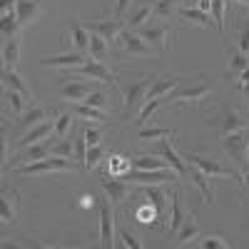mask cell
I'll return each mask as SVG.
<instances>
[{"instance_id": "obj_48", "label": "cell", "mask_w": 249, "mask_h": 249, "mask_svg": "<svg viewBox=\"0 0 249 249\" xmlns=\"http://www.w3.org/2000/svg\"><path fill=\"white\" fill-rule=\"evenodd\" d=\"M82 102H85V105H90V107H105V95H102V92H90L85 100H82Z\"/></svg>"}, {"instance_id": "obj_6", "label": "cell", "mask_w": 249, "mask_h": 249, "mask_svg": "<svg viewBox=\"0 0 249 249\" xmlns=\"http://www.w3.org/2000/svg\"><path fill=\"white\" fill-rule=\"evenodd\" d=\"M72 75H80V77H90V80H97V82H105V85H115V75L102 65L100 60H92L88 57L82 65L72 68Z\"/></svg>"}, {"instance_id": "obj_3", "label": "cell", "mask_w": 249, "mask_h": 249, "mask_svg": "<svg viewBox=\"0 0 249 249\" xmlns=\"http://www.w3.org/2000/svg\"><path fill=\"white\" fill-rule=\"evenodd\" d=\"M152 88V77H140L137 82H132V85L127 88V92H124V102H122V112L124 115H132L140 110L142 102H147V92Z\"/></svg>"}, {"instance_id": "obj_40", "label": "cell", "mask_w": 249, "mask_h": 249, "mask_svg": "<svg viewBox=\"0 0 249 249\" xmlns=\"http://www.w3.org/2000/svg\"><path fill=\"white\" fill-rule=\"evenodd\" d=\"M199 247L202 249H227V247H232V242L222 234H207L204 239H199Z\"/></svg>"}, {"instance_id": "obj_22", "label": "cell", "mask_w": 249, "mask_h": 249, "mask_svg": "<svg viewBox=\"0 0 249 249\" xmlns=\"http://www.w3.org/2000/svg\"><path fill=\"white\" fill-rule=\"evenodd\" d=\"M144 197L155 207V214L164 217V212H167V195H164L162 187L160 184H144Z\"/></svg>"}, {"instance_id": "obj_45", "label": "cell", "mask_w": 249, "mask_h": 249, "mask_svg": "<svg viewBox=\"0 0 249 249\" xmlns=\"http://www.w3.org/2000/svg\"><path fill=\"white\" fill-rule=\"evenodd\" d=\"M100 157H102V147H100V144H95V147H88V155H85V167H88V170H92L95 164L100 162Z\"/></svg>"}, {"instance_id": "obj_52", "label": "cell", "mask_w": 249, "mask_h": 249, "mask_svg": "<svg viewBox=\"0 0 249 249\" xmlns=\"http://www.w3.org/2000/svg\"><path fill=\"white\" fill-rule=\"evenodd\" d=\"M239 182H242V199L249 202V172H244V175L239 177Z\"/></svg>"}, {"instance_id": "obj_30", "label": "cell", "mask_w": 249, "mask_h": 249, "mask_svg": "<svg viewBox=\"0 0 249 249\" xmlns=\"http://www.w3.org/2000/svg\"><path fill=\"white\" fill-rule=\"evenodd\" d=\"M244 127H247V122H244V117H242L239 112H227V115L219 120V132H222V137L230 135V132H237V130H244Z\"/></svg>"}, {"instance_id": "obj_23", "label": "cell", "mask_w": 249, "mask_h": 249, "mask_svg": "<svg viewBox=\"0 0 249 249\" xmlns=\"http://www.w3.org/2000/svg\"><path fill=\"white\" fill-rule=\"evenodd\" d=\"M175 237H177V239H175V244H177V247H184V244H190V242H195V239L199 237V224L195 222V217H192V214L184 219V224L177 230V234H175Z\"/></svg>"}, {"instance_id": "obj_46", "label": "cell", "mask_w": 249, "mask_h": 249, "mask_svg": "<svg viewBox=\"0 0 249 249\" xmlns=\"http://www.w3.org/2000/svg\"><path fill=\"white\" fill-rule=\"evenodd\" d=\"M120 239H122V247L127 249H142V242H137V237L127 230H120Z\"/></svg>"}, {"instance_id": "obj_26", "label": "cell", "mask_w": 249, "mask_h": 249, "mask_svg": "<svg viewBox=\"0 0 249 249\" xmlns=\"http://www.w3.org/2000/svg\"><path fill=\"white\" fill-rule=\"evenodd\" d=\"M132 170H172L167 160H160L155 155H142V157H135L132 160Z\"/></svg>"}, {"instance_id": "obj_47", "label": "cell", "mask_w": 249, "mask_h": 249, "mask_svg": "<svg viewBox=\"0 0 249 249\" xmlns=\"http://www.w3.org/2000/svg\"><path fill=\"white\" fill-rule=\"evenodd\" d=\"M132 3H135V0H117V3H115V20H124V15L130 13Z\"/></svg>"}, {"instance_id": "obj_5", "label": "cell", "mask_w": 249, "mask_h": 249, "mask_svg": "<svg viewBox=\"0 0 249 249\" xmlns=\"http://www.w3.org/2000/svg\"><path fill=\"white\" fill-rule=\"evenodd\" d=\"M212 88L214 82H197V85H190V88H177L175 92L167 95V102H192V105H197L212 92Z\"/></svg>"}, {"instance_id": "obj_57", "label": "cell", "mask_w": 249, "mask_h": 249, "mask_svg": "<svg viewBox=\"0 0 249 249\" xmlns=\"http://www.w3.org/2000/svg\"><path fill=\"white\" fill-rule=\"evenodd\" d=\"M155 3H157V0H155Z\"/></svg>"}, {"instance_id": "obj_19", "label": "cell", "mask_w": 249, "mask_h": 249, "mask_svg": "<svg viewBox=\"0 0 249 249\" xmlns=\"http://www.w3.org/2000/svg\"><path fill=\"white\" fill-rule=\"evenodd\" d=\"M90 92H92L90 82H70V85H62L60 88V97L68 100V102H82Z\"/></svg>"}, {"instance_id": "obj_56", "label": "cell", "mask_w": 249, "mask_h": 249, "mask_svg": "<svg viewBox=\"0 0 249 249\" xmlns=\"http://www.w3.org/2000/svg\"><path fill=\"white\" fill-rule=\"evenodd\" d=\"M247 155H249V147H247Z\"/></svg>"}, {"instance_id": "obj_43", "label": "cell", "mask_w": 249, "mask_h": 249, "mask_svg": "<svg viewBox=\"0 0 249 249\" xmlns=\"http://www.w3.org/2000/svg\"><path fill=\"white\" fill-rule=\"evenodd\" d=\"M224 8H227V0H212V20L214 25L219 28V33H224Z\"/></svg>"}, {"instance_id": "obj_14", "label": "cell", "mask_w": 249, "mask_h": 249, "mask_svg": "<svg viewBox=\"0 0 249 249\" xmlns=\"http://www.w3.org/2000/svg\"><path fill=\"white\" fill-rule=\"evenodd\" d=\"M85 60H88L85 53L75 50V53H68V55H57V57H43L40 60V68H68V70H72V68L82 65Z\"/></svg>"}, {"instance_id": "obj_13", "label": "cell", "mask_w": 249, "mask_h": 249, "mask_svg": "<svg viewBox=\"0 0 249 249\" xmlns=\"http://www.w3.org/2000/svg\"><path fill=\"white\" fill-rule=\"evenodd\" d=\"M85 28L90 33H97L100 37H105L107 43L112 45L115 40L120 37V33H122V20H95V23H88Z\"/></svg>"}, {"instance_id": "obj_54", "label": "cell", "mask_w": 249, "mask_h": 249, "mask_svg": "<svg viewBox=\"0 0 249 249\" xmlns=\"http://www.w3.org/2000/svg\"><path fill=\"white\" fill-rule=\"evenodd\" d=\"M199 10H207L210 13V8H212V0H199V5H197Z\"/></svg>"}, {"instance_id": "obj_38", "label": "cell", "mask_w": 249, "mask_h": 249, "mask_svg": "<svg viewBox=\"0 0 249 249\" xmlns=\"http://www.w3.org/2000/svg\"><path fill=\"white\" fill-rule=\"evenodd\" d=\"M247 68H249L247 55H244L239 48H237V50H232V53H230V72H232V75H242Z\"/></svg>"}, {"instance_id": "obj_32", "label": "cell", "mask_w": 249, "mask_h": 249, "mask_svg": "<svg viewBox=\"0 0 249 249\" xmlns=\"http://www.w3.org/2000/svg\"><path fill=\"white\" fill-rule=\"evenodd\" d=\"M107 45H110V43H107L105 37H100L97 33H90V50H88V53H90V57H92V60H100V62L105 60V57H107V53H110V48H107Z\"/></svg>"}, {"instance_id": "obj_7", "label": "cell", "mask_w": 249, "mask_h": 249, "mask_svg": "<svg viewBox=\"0 0 249 249\" xmlns=\"http://www.w3.org/2000/svg\"><path fill=\"white\" fill-rule=\"evenodd\" d=\"M179 175L175 170H132L127 172L122 179H130V182H137V184H164L167 179H177Z\"/></svg>"}, {"instance_id": "obj_4", "label": "cell", "mask_w": 249, "mask_h": 249, "mask_svg": "<svg viewBox=\"0 0 249 249\" xmlns=\"http://www.w3.org/2000/svg\"><path fill=\"white\" fill-rule=\"evenodd\" d=\"M184 160H187V164H195V167H199L207 177H242L239 172H232L230 167H222V164L217 162V160H210V157H202V155H195V152H184L182 155Z\"/></svg>"}, {"instance_id": "obj_2", "label": "cell", "mask_w": 249, "mask_h": 249, "mask_svg": "<svg viewBox=\"0 0 249 249\" xmlns=\"http://www.w3.org/2000/svg\"><path fill=\"white\" fill-rule=\"evenodd\" d=\"M222 147L224 152H230V157L234 160V164L239 167V172H249V155H247V147H249V130H237V132H230L222 137Z\"/></svg>"}, {"instance_id": "obj_8", "label": "cell", "mask_w": 249, "mask_h": 249, "mask_svg": "<svg viewBox=\"0 0 249 249\" xmlns=\"http://www.w3.org/2000/svg\"><path fill=\"white\" fill-rule=\"evenodd\" d=\"M137 35H140L147 45L157 48L160 53L167 48V37H170V33H167V25H164V23H147V25H142V28L137 30Z\"/></svg>"}, {"instance_id": "obj_31", "label": "cell", "mask_w": 249, "mask_h": 249, "mask_svg": "<svg viewBox=\"0 0 249 249\" xmlns=\"http://www.w3.org/2000/svg\"><path fill=\"white\" fill-rule=\"evenodd\" d=\"M18 60H20V43H18V37L5 40V45H3V65H5V70H15Z\"/></svg>"}, {"instance_id": "obj_42", "label": "cell", "mask_w": 249, "mask_h": 249, "mask_svg": "<svg viewBox=\"0 0 249 249\" xmlns=\"http://www.w3.org/2000/svg\"><path fill=\"white\" fill-rule=\"evenodd\" d=\"M18 30H20L18 15H15V13H10V15H3V37H5V40H13Z\"/></svg>"}, {"instance_id": "obj_28", "label": "cell", "mask_w": 249, "mask_h": 249, "mask_svg": "<svg viewBox=\"0 0 249 249\" xmlns=\"http://www.w3.org/2000/svg\"><path fill=\"white\" fill-rule=\"evenodd\" d=\"M190 217L184 212V204H182V197H179V192H175L172 195V212H170V230L177 234V230L184 224V219Z\"/></svg>"}, {"instance_id": "obj_17", "label": "cell", "mask_w": 249, "mask_h": 249, "mask_svg": "<svg viewBox=\"0 0 249 249\" xmlns=\"http://www.w3.org/2000/svg\"><path fill=\"white\" fill-rule=\"evenodd\" d=\"M53 115H55V110H50V107H33L30 112H23V115H20L18 127H20V130H33L35 124L50 120Z\"/></svg>"}, {"instance_id": "obj_11", "label": "cell", "mask_w": 249, "mask_h": 249, "mask_svg": "<svg viewBox=\"0 0 249 249\" xmlns=\"http://www.w3.org/2000/svg\"><path fill=\"white\" fill-rule=\"evenodd\" d=\"M112 202H102L100 204V244L102 247H112V237H115V214H112Z\"/></svg>"}, {"instance_id": "obj_44", "label": "cell", "mask_w": 249, "mask_h": 249, "mask_svg": "<svg viewBox=\"0 0 249 249\" xmlns=\"http://www.w3.org/2000/svg\"><path fill=\"white\" fill-rule=\"evenodd\" d=\"M0 217H3L5 224H10V222L15 219V207H13V202H10L8 195L3 197V202H0Z\"/></svg>"}, {"instance_id": "obj_27", "label": "cell", "mask_w": 249, "mask_h": 249, "mask_svg": "<svg viewBox=\"0 0 249 249\" xmlns=\"http://www.w3.org/2000/svg\"><path fill=\"white\" fill-rule=\"evenodd\" d=\"M190 177H192V182L197 184V190L202 192V199H204L207 204H212V202H214V195H212V190H210V184H207V179H210V177H207L199 167H195V164H190Z\"/></svg>"}, {"instance_id": "obj_15", "label": "cell", "mask_w": 249, "mask_h": 249, "mask_svg": "<svg viewBox=\"0 0 249 249\" xmlns=\"http://www.w3.org/2000/svg\"><path fill=\"white\" fill-rule=\"evenodd\" d=\"M15 15H18L20 28H30L40 15V0H18Z\"/></svg>"}, {"instance_id": "obj_33", "label": "cell", "mask_w": 249, "mask_h": 249, "mask_svg": "<svg viewBox=\"0 0 249 249\" xmlns=\"http://www.w3.org/2000/svg\"><path fill=\"white\" fill-rule=\"evenodd\" d=\"M164 102H167V97H157V100H147V102H144V105H142V110H140V115H137V124H140V127H142V124H147L150 122V117L164 105Z\"/></svg>"}, {"instance_id": "obj_53", "label": "cell", "mask_w": 249, "mask_h": 249, "mask_svg": "<svg viewBox=\"0 0 249 249\" xmlns=\"http://www.w3.org/2000/svg\"><path fill=\"white\" fill-rule=\"evenodd\" d=\"M239 85H242V90H244V95H247V100H249V68L239 75Z\"/></svg>"}, {"instance_id": "obj_34", "label": "cell", "mask_w": 249, "mask_h": 249, "mask_svg": "<svg viewBox=\"0 0 249 249\" xmlns=\"http://www.w3.org/2000/svg\"><path fill=\"white\" fill-rule=\"evenodd\" d=\"M177 10H179V8H177V0H157V3L152 5L155 20H170Z\"/></svg>"}, {"instance_id": "obj_9", "label": "cell", "mask_w": 249, "mask_h": 249, "mask_svg": "<svg viewBox=\"0 0 249 249\" xmlns=\"http://www.w3.org/2000/svg\"><path fill=\"white\" fill-rule=\"evenodd\" d=\"M53 132H55V120L50 117L45 122L35 124L33 130H28L23 137H20L18 140V150H25V147H30V144H37V142H45V140L53 137Z\"/></svg>"}, {"instance_id": "obj_37", "label": "cell", "mask_w": 249, "mask_h": 249, "mask_svg": "<svg viewBox=\"0 0 249 249\" xmlns=\"http://www.w3.org/2000/svg\"><path fill=\"white\" fill-rule=\"evenodd\" d=\"M72 127V115L70 112H62L55 117V132H53V140H62V137H68Z\"/></svg>"}, {"instance_id": "obj_36", "label": "cell", "mask_w": 249, "mask_h": 249, "mask_svg": "<svg viewBox=\"0 0 249 249\" xmlns=\"http://www.w3.org/2000/svg\"><path fill=\"white\" fill-rule=\"evenodd\" d=\"M50 155H57V157H75V142L70 137H62V140H55L50 144Z\"/></svg>"}, {"instance_id": "obj_20", "label": "cell", "mask_w": 249, "mask_h": 249, "mask_svg": "<svg viewBox=\"0 0 249 249\" xmlns=\"http://www.w3.org/2000/svg\"><path fill=\"white\" fill-rule=\"evenodd\" d=\"M50 144L53 142H37V144H30L23 152L18 155V164H30V162H37V160H45L50 157Z\"/></svg>"}, {"instance_id": "obj_10", "label": "cell", "mask_w": 249, "mask_h": 249, "mask_svg": "<svg viewBox=\"0 0 249 249\" xmlns=\"http://www.w3.org/2000/svg\"><path fill=\"white\" fill-rule=\"evenodd\" d=\"M120 43H122V48H124V53L127 55H135V57H147V55H152L155 50H152V45H147L144 40L137 35V33H132V30H122L120 33Z\"/></svg>"}, {"instance_id": "obj_16", "label": "cell", "mask_w": 249, "mask_h": 249, "mask_svg": "<svg viewBox=\"0 0 249 249\" xmlns=\"http://www.w3.org/2000/svg\"><path fill=\"white\" fill-rule=\"evenodd\" d=\"M179 88V77L177 75H162L157 80H152V88L147 92V100H157V97H167L172 90Z\"/></svg>"}, {"instance_id": "obj_55", "label": "cell", "mask_w": 249, "mask_h": 249, "mask_svg": "<svg viewBox=\"0 0 249 249\" xmlns=\"http://www.w3.org/2000/svg\"><path fill=\"white\" fill-rule=\"evenodd\" d=\"M13 5H15L13 0H3V13H5V15H8V10L13 13Z\"/></svg>"}, {"instance_id": "obj_39", "label": "cell", "mask_w": 249, "mask_h": 249, "mask_svg": "<svg viewBox=\"0 0 249 249\" xmlns=\"http://www.w3.org/2000/svg\"><path fill=\"white\" fill-rule=\"evenodd\" d=\"M5 102H8V107L20 117V115H23V110H25V102H28V100H25V95H20L18 90H10V88H8V92H5Z\"/></svg>"}, {"instance_id": "obj_41", "label": "cell", "mask_w": 249, "mask_h": 249, "mask_svg": "<svg viewBox=\"0 0 249 249\" xmlns=\"http://www.w3.org/2000/svg\"><path fill=\"white\" fill-rule=\"evenodd\" d=\"M175 132L172 130H164V127H142L137 132V137L142 142H147V140H162V137H172Z\"/></svg>"}, {"instance_id": "obj_35", "label": "cell", "mask_w": 249, "mask_h": 249, "mask_svg": "<svg viewBox=\"0 0 249 249\" xmlns=\"http://www.w3.org/2000/svg\"><path fill=\"white\" fill-rule=\"evenodd\" d=\"M150 18H155L152 15V5H142V8H137V10H132L130 13V20H127V28L130 30H140L144 23H147Z\"/></svg>"}, {"instance_id": "obj_50", "label": "cell", "mask_w": 249, "mask_h": 249, "mask_svg": "<svg viewBox=\"0 0 249 249\" xmlns=\"http://www.w3.org/2000/svg\"><path fill=\"white\" fill-rule=\"evenodd\" d=\"M85 140H88V147H95V144H100V140H102V132L97 127H88L85 130Z\"/></svg>"}, {"instance_id": "obj_25", "label": "cell", "mask_w": 249, "mask_h": 249, "mask_svg": "<svg viewBox=\"0 0 249 249\" xmlns=\"http://www.w3.org/2000/svg\"><path fill=\"white\" fill-rule=\"evenodd\" d=\"M3 82H5V88H10V90H18L20 95H25V100H30L33 102V90H30V85L20 77L15 70H3Z\"/></svg>"}, {"instance_id": "obj_24", "label": "cell", "mask_w": 249, "mask_h": 249, "mask_svg": "<svg viewBox=\"0 0 249 249\" xmlns=\"http://www.w3.org/2000/svg\"><path fill=\"white\" fill-rule=\"evenodd\" d=\"M70 37L80 53H88L90 50V30L80 23V20H70Z\"/></svg>"}, {"instance_id": "obj_12", "label": "cell", "mask_w": 249, "mask_h": 249, "mask_svg": "<svg viewBox=\"0 0 249 249\" xmlns=\"http://www.w3.org/2000/svg\"><path fill=\"white\" fill-rule=\"evenodd\" d=\"M155 152L160 155V157H164L170 162V167L182 177V175H190V164H187V160L182 157V155H177V150L172 147V144L167 142V140H160L157 142V147H155Z\"/></svg>"}, {"instance_id": "obj_18", "label": "cell", "mask_w": 249, "mask_h": 249, "mask_svg": "<svg viewBox=\"0 0 249 249\" xmlns=\"http://www.w3.org/2000/svg\"><path fill=\"white\" fill-rule=\"evenodd\" d=\"M102 190L107 192V199L112 204H120L132 192V187H130V182H122V177H120V179H102Z\"/></svg>"}, {"instance_id": "obj_1", "label": "cell", "mask_w": 249, "mask_h": 249, "mask_svg": "<svg viewBox=\"0 0 249 249\" xmlns=\"http://www.w3.org/2000/svg\"><path fill=\"white\" fill-rule=\"evenodd\" d=\"M53 172H75V162L70 157L50 155L45 160H37V162L15 167V175H20V177H37V175H53Z\"/></svg>"}, {"instance_id": "obj_49", "label": "cell", "mask_w": 249, "mask_h": 249, "mask_svg": "<svg viewBox=\"0 0 249 249\" xmlns=\"http://www.w3.org/2000/svg\"><path fill=\"white\" fill-rule=\"evenodd\" d=\"M85 155H88V140H85V135H82V137L75 140V157L85 162Z\"/></svg>"}, {"instance_id": "obj_29", "label": "cell", "mask_w": 249, "mask_h": 249, "mask_svg": "<svg viewBox=\"0 0 249 249\" xmlns=\"http://www.w3.org/2000/svg\"><path fill=\"white\" fill-rule=\"evenodd\" d=\"M72 112L82 120H88V122H105L107 120V115L100 107H90V105H85V102H72Z\"/></svg>"}, {"instance_id": "obj_21", "label": "cell", "mask_w": 249, "mask_h": 249, "mask_svg": "<svg viewBox=\"0 0 249 249\" xmlns=\"http://www.w3.org/2000/svg\"><path fill=\"white\" fill-rule=\"evenodd\" d=\"M177 13H179L182 20H187V23H195V25H199V28H204V30L214 28V20L210 18V13H207V10H199V8H179Z\"/></svg>"}, {"instance_id": "obj_51", "label": "cell", "mask_w": 249, "mask_h": 249, "mask_svg": "<svg viewBox=\"0 0 249 249\" xmlns=\"http://www.w3.org/2000/svg\"><path fill=\"white\" fill-rule=\"evenodd\" d=\"M239 50H242L244 55H249V23H247V28H244L242 35H239Z\"/></svg>"}]
</instances>
